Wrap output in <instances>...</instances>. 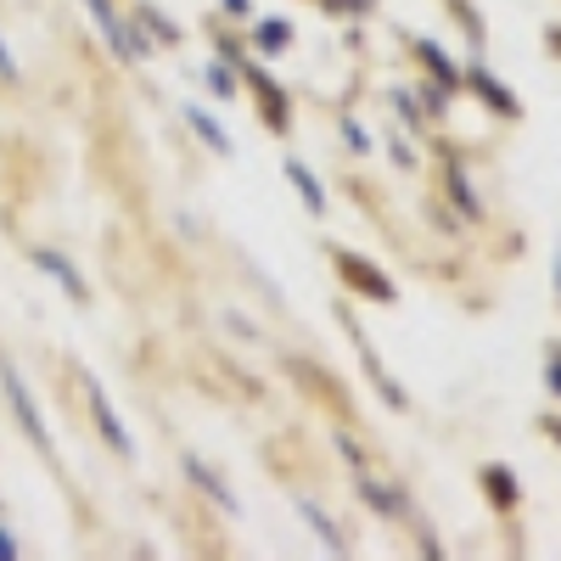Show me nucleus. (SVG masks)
<instances>
[{
    "label": "nucleus",
    "instance_id": "obj_1",
    "mask_svg": "<svg viewBox=\"0 0 561 561\" xmlns=\"http://www.w3.org/2000/svg\"><path fill=\"white\" fill-rule=\"evenodd\" d=\"M0 388H7V399H12V415L23 421V433L34 438V449H45L51 455V433H45V421H39V410H34V399H28V388H23V377L0 359Z\"/></svg>",
    "mask_w": 561,
    "mask_h": 561
},
{
    "label": "nucleus",
    "instance_id": "obj_2",
    "mask_svg": "<svg viewBox=\"0 0 561 561\" xmlns=\"http://www.w3.org/2000/svg\"><path fill=\"white\" fill-rule=\"evenodd\" d=\"M84 12L90 18H96V28L107 34V45H113V57H147V39H140V34H129L124 23H118V12H113V0H84Z\"/></svg>",
    "mask_w": 561,
    "mask_h": 561
},
{
    "label": "nucleus",
    "instance_id": "obj_3",
    "mask_svg": "<svg viewBox=\"0 0 561 561\" xmlns=\"http://www.w3.org/2000/svg\"><path fill=\"white\" fill-rule=\"evenodd\" d=\"M84 393H90V410H96V421H102V433H107V444L124 455V460H135V438L124 433V421H118V410H113V399H107V388L96 382V377H84Z\"/></svg>",
    "mask_w": 561,
    "mask_h": 561
},
{
    "label": "nucleus",
    "instance_id": "obj_4",
    "mask_svg": "<svg viewBox=\"0 0 561 561\" xmlns=\"http://www.w3.org/2000/svg\"><path fill=\"white\" fill-rule=\"evenodd\" d=\"M337 270L348 275V287H359V293H370V298L393 304V280H382L377 264H365V259H354V253H337Z\"/></svg>",
    "mask_w": 561,
    "mask_h": 561
},
{
    "label": "nucleus",
    "instance_id": "obj_5",
    "mask_svg": "<svg viewBox=\"0 0 561 561\" xmlns=\"http://www.w3.org/2000/svg\"><path fill=\"white\" fill-rule=\"evenodd\" d=\"M34 259H39V270H45V275H51V280H57V287H62L68 298H79V304L90 298V293H84V280H79V270H73V264H68L62 253H51V248H39Z\"/></svg>",
    "mask_w": 561,
    "mask_h": 561
},
{
    "label": "nucleus",
    "instance_id": "obj_6",
    "mask_svg": "<svg viewBox=\"0 0 561 561\" xmlns=\"http://www.w3.org/2000/svg\"><path fill=\"white\" fill-rule=\"evenodd\" d=\"M298 517H304V523H309V528L320 534V545L332 550V556H343V550H348V545H343V534H337V523L325 517V511H320L314 500H298Z\"/></svg>",
    "mask_w": 561,
    "mask_h": 561
},
{
    "label": "nucleus",
    "instance_id": "obj_7",
    "mask_svg": "<svg viewBox=\"0 0 561 561\" xmlns=\"http://www.w3.org/2000/svg\"><path fill=\"white\" fill-rule=\"evenodd\" d=\"M185 478H192L197 489H208V494H214V505H225V511H237V500H230V489H225V483H219V478L208 472V466H203L197 455H185Z\"/></svg>",
    "mask_w": 561,
    "mask_h": 561
},
{
    "label": "nucleus",
    "instance_id": "obj_8",
    "mask_svg": "<svg viewBox=\"0 0 561 561\" xmlns=\"http://www.w3.org/2000/svg\"><path fill=\"white\" fill-rule=\"evenodd\" d=\"M415 51H421V62H427V68L438 73V84H444V90H455V79H460V68H455V57L444 51V45H433V39H421V45H415Z\"/></svg>",
    "mask_w": 561,
    "mask_h": 561
},
{
    "label": "nucleus",
    "instance_id": "obj_9",
    "mask_svg": "<svg viewBox=\"0 0 561 561\" xmlns=\"http://www.w3.org/2000/svg\"><path fill=\"white\" fill-rule=\"evenodd\" d=\"M287 180L298 185V197H304V208H314V214H325V192H320V180L298 163V158H287Z\"/></svg>",
    "mask_w": 561,
    "mask_h": 561
},
{
    "label": "nucleus",
    "instance_id": "obj_10",
    "mask_svg": "<svg viewBox=\"0 0 561 561\" xmlns=\"http://www.w3.org/2000/svg\"><path fill=\"white\" fill-rule=\"evenodd\" d=\"M180 113H185V124H192V129H197V135L208 140V147H214V152H225V158H230V135H225V129H219V124H214V118H208L203 107H192V102H185Z\"/></svg>",
    "mask_w": 561,
    "mask_h": 561
},
{
    "label": "nucleus",
    "instance_id": "obj_11",
    "mask_svg": "<svg viewBox=\"0 0 561 561\" xmlns=\"http://www.w3.org/2000/svg\"><path fill=\"white\" fill-rule=\"evenodd\" d=\"M472 84L483 90V102H489V107H500L505 118H517V96H511V90H505L500 79H489L483 68H472Z\"/></svg>",
    "mask_w": 561,
    "mask_h": 561
},
{
    "label": "nucleus",
    "instance_id": "obj_12",
    "mask_svg": "<svg viewBox=\"0 0 561 561\" xmlns=\"http://www.w3.org/2000/svg\"><path fill=\"white\" fill-rule=\"evenodd\" d=\"M259 90H264V118H270L275 129H287V124H293V113H287V96H280V90H275L264 73H259Z\"/></svg>",
    "mask_w": 561,
    "mask_h": 561
},
{
    "label": "nucleus",
    "instance_id": "obj_13",
    "mask_svg": "<svg viewBox=\"0 0 561 561\" xmlns=\"http://www.w3.org/2000/svg\"><path fill=\"white\" fill-rule=\"evenodd\" d=\"M359 494H365L370 505H377V511H382V517H399V511H404L393 489H382V483H370V478H359Z\"/></svg>",
    "mask_w": 561,
    "mask_h": 561
},
{
    "label": "nucleus",
    "instance_id": "obj_14",
    "mask_svg": "<svg viewBox=\"0 0 561 561\" xmlns=\"http://www.w3.org/2000/svg\"><path fill=\"white\" fill-rule=\"evenodd\" d=\"M259 45H264V51H280V45H293V23H287V18L259 23Z\"/></svg>",
    "mask_w": 561,
    "mask_h": 561
},
{
    "label": "nucleus",
    "instance_id": "obj_15",
    "mask_svg": "<svg viewBox=\"0 0 561 561\" xmlns=\"http://www.w3.org/2000/svg\"><path fill=\"white\" fill-rule=\"evenodd\" d=\"M208 84H214V96H219V102L237 96V73H230L225 62H214V68H208Z\"/></svg>",
    "mask_w": 561,
    "mask_h": 561
},
{
    "label": "nucleus",
    "instance_id": "obj_16",
    "mask_svg": "<svg viewBox=\"0 0 561 561\" xmlns=\"http://www.w3.org/2000/svg\"><path fill=\"white\" fill-rule=\"evenodd\" d=\"M489 489H500V505H517V483H511V472H489Z\"/></svg>",
    "mask_w": 561,
    "mask_h": 561
},
{
    "label": "nucleus",
    "instance_id": "obj_17",
    "mask_svg": "<svg viewBox=\"0 0 561 561\" xmlns=\"http://www.w3.org/2000/svg\"><path fill=\"white\" fill-rule=\"evenodd\" d=\"M343 135H348V147H354V152H370V135H365V129H359L354 118L343 124Z\"/></svg>",
    "mask_w": 561,
    "mask_h": 561
},
{
    "label": "nucleus",
    "instance_id": "obj_18",
    "mask_svg": "<svg viewBox=\"0 0 561 561\" xmlns=\"http://www.w3.org/2000/svg\"><path fill=\"white\" fill-rule=\"evenodd\" d=\"M550 393L561 399V348H550Z\"/></svg>",
    "mask_w": 561,
    "mask_h": 561
},
{
    "label": "nucleus",
    "instance_id": "obj_19",
    "mask_svg": "<svg viewBox=\"0 0 561 561\" xmlns=\"http://www.w3.org/2000/svg\"><path fill=\"white\" fill-rule=\"evenodd\" d=\"M0 73H7V79H18V62H12V51H7V39H0Z\"/></svg>",
    "mask_w": 561,
    "mask_h": 561
},
{
    "label": "nucleus",
    "instance_id": "obj_20",
    "mask_svg": "<svg viewBox=\"0 0 561 561\" xmlns=\"http://www.w3.org/2000/svg\"><path fill=\"white\" fill-rule=\"evenodd\" d=\"M393 107H399V113H404V118H410V124H415V118H421V113H415V102H410V96H404V90H399V96H393Z\"/></svg>",
    "mask_w": 561,
    "mask_h": 561
},
{
    "label": "nucleus",
    "instance_id": "obj_21",
    "mask_svg": "<svg viewBox=\"0 0 561 561\" xmlns=\"http://www.w3.org/2000/svg\"><path fill=\"white\" fill-rule=\"evenodd\" d=\"M12 556H18V539H12L7 528H0V561H12Z\"/></svg>",
    "mask_w": 561,
    "mask_h": 561
},
{
    "label": "nucleus",
    "instance_id": "obj_22",
    "mask_svg": "<svg viewBox=\"0 0 561 561\" xmlns=\"http://www.w3.org/2000/svg\"><path fill=\"white\" fill-rule=\"evenodd\" d=\"M225 12H237V18H248V12H253V0H225Z\"/></svg>",
    "mask_w": 561,
    "mask_h": 561
},
{
    "label": "nucleus",
    "instance_id": "obj_23",
    "mask_svg": "<svg viewBox=\"0 0 561 561\" xmlns=\"http://www.w3.org/2000/svg\"><path fill=\"white\" fill-rule=\"evenodd\" d=\"M370 0H337V12H365Z\"/></svg>",
    "mask_w": 561,
    "mask_h": 561
},
{
    "label": "nucleus",
    "instance_id": "obj_24",
    "mask_svg": "<svg viewBox=\"0 0 561 561\" xmlns=\"http://www.w3.org/2000/svg\"><path fill=\"white\" fill-rule=\"evenodd\" d=\"M556 304H561V248H556Z\"/></svg>",
    "mask_w": 561,
    "mask_h": 561
}]
</instances>
